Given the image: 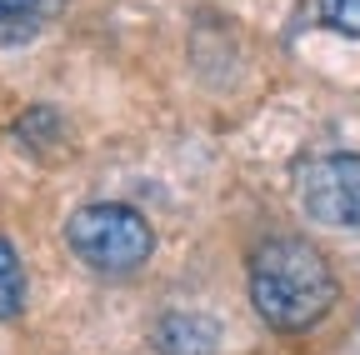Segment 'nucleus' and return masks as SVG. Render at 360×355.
Segmentation results:
<instances>
[{"instance_id": "nucleus-1", "label": "nucleus", "mask_w": 360, "mask_h": 355, "mask_svg": "<svg viewBox=\"0 0 360 355\" xmlns=\"http://www.w3.org/2000/svg\"><path fill=\"white\" fill-rule=\"evenodd\" d=\"M340 300L335 271L305 235H265L250 250V305L276 335L315 330Z\"/></svg>"}, {"instance_id": "nucleus-2", "label": "nucleus", "mask_w": 360, "mask_h": 355, "mask_svg": "<svg viewBox=\"0 0 360 355\" xmlns=\"http://www.w3.org/2000/svg\"><path fill=\"white\" fill-rule=\"evenodd\" d=\"M65 245L96 276H135L155 255V231L125 200H90L65 220Z\"/></svg>"}, {"instance_id": "nucleus-3", "label": "nucleus", "mask_w": 360, "mask_h": 355, "mask_svg": "<svg viewBox=\"0 0 360 355\" xmlns=\"http://www.w3.org/2000/svg\"><path fill=\"white\" fill-rule=\"evenodd\" d=\"M295 200L305 220L330 231H360V150H330L295 170Z\"/></svg>"}, {"instance_id": "nucleus-4", "label": "nucleus", "mask_w": 360, "mask_h": 355, "mask_svg": "<svg viewBox=\"0 0 360 355\" xmlns=\"http://www.w3.org/2000/svg\"><path fill=\"white\" fill-rule=\"evenodd\" d=\"M155 345L165 355H215L220 345V325L205 316H165L155 325Z\"/></svg>"}, {"instance_id": "nucleus-5", "label": "nucleus", "mask_w": 360, "mask_h": 355, "mask_svg": "<svg viewBox=\"0 0 360 355\" xmlns=\"http://www.w3.org/2000/svg\"><path fill=\"white\" fill-rule=\"evenodd\" d=\"M25 310V265L20 250L0 235V321H15Z\"/></svg>"}, {"instance_id": "nucleus-6", "label": "nucleus", "mask_w": 360, "mask_h": 355, "mask_svg": "<svg viewBox=\"0 0 360 355\" xmlns=\"http://www.w3.org/2000/svg\"><path fill=\"white\" fill-rule=\"evenodd\" d=\"M56 6L60 0H0V35H11V40H20V35H35L45 20L56 15Z\"/></svg>"}, {"instance_id": "nucleus-7", "label": "nucleus", "mask_w": 360, "mask_h": 355, "mask_svg": "<svg viewBox=\"0 0 360 355\" xmlns=\"http://www.w3.org/2000/svg\"><path fill=\"white\" fill-rule=\"evenodd\" d=\"M315 11H321V20L350 40H360V0H315Z\"/></svg>"}, {"instance_id": "nucleus-8", "label": "nucleus", "mask_w": 360, "mask_h": 355, "mask_svg": "<svg viewBox=\"0 0 360 355\" xmlns=\"http://www.w3.org/2000/svg\"><path fill=\"white\" fill-rule=\"evenodd\" d=\"M0 20H6V15H0Z\"/></svg>"}]
</instances>
